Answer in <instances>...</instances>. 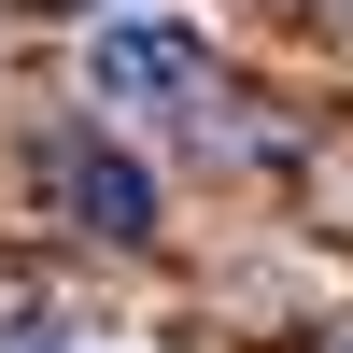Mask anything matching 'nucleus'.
Segmentation results:
<instances>
[{"label": "nucleus", "instance_id": "nucleus-1", "mask_svg": "<svg viewBox=\"0 0 353 353\" xmlns=\"http://www.w3.org/2000/svg\"><path fill=\"white\" fill-rule=\"evenodd\" d=\"M85 99L99 113H198L212 99V43L184 14H99L85 28Z\"/></svg>", "mask_w": 353, "mask_h": 353}, {"label": "nucleus", "instance_id": "nucleus-2", "mask_svg": "<svg viewBox=\"0 0 353 353\" xmlns=\"http://www.w3.org/2000/svg\"><path fill=\"white\" fill-rule=\"evenodd\" d=\"M43 184H57V212H71V226H99V241H156V170H141V156H113V141H57V156H43Z\"/></svg>", "mask_w": 353, "mask_h": 353}, {"label": "nucleus", "instance_id": "nucleus-3", "mask_svg": "<svg viewBox=\"0 0 353 353\" xmlns=\"http://www.w3.org/2000/svg\"><path fill=\"white\" fill-rule=\"evenodd\" d=\"M0 353H71V325L57 311H0Z\"/></svg>", "mask_w": 353, "mask_h": 353}, {"label": "nucleus", "instance_id": "nucleus-4", "mask_svg": "<svg viewBox=\"0 0 353 353\" xmlns=\"http://www.w3.org/2000/svg\"><path fill=\"white\" fill-rule=\"evenodd\" d=\"M339 28H353V0H339Z\"/></svg>", "mask_w": 353, "mask_h": 353}]
</instances>
